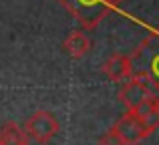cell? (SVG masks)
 <instances>
[{
  "mask_svg": "<svg viewBox=\"0 0 159 145\" xmlns=\"http://www.w3.org/2000/svg\"><path fill=\"white\" fill-rule=\"evenodd\" d=\"M125 0H105V4L107 6H111V8H117V6H121Z\"/></svg>",
  "mask_w": 159,
  "mask_h": 145,
  "instance_id": "obj_10",
  "label": "cell"
},
{
  "mask_svg": "<svg viewBox=\"0 0 159 145\" xmlns=\"http://www.w3.org/2000/svg\"><path fill=\"white\" fill-rule=\"evenodd\" d=\"M24 133L36 143H48L58 133V121L51 111H36L26 119Z\"/></svg>",
  "mask_w": 159,
  "mask_h": 145,
  "instance_id": "obj_3",
  "label": "cell"
},
{
  "mask_svg": "<svg viewBox=\"0 0 159 145\" xmlns=\"http://www.w3.org/2000/svg\"><path fill=\"white\" fill-rule=\"evenodd\" d=\"M58 2L83 24L85 30H95L113 10L105 4V0H58Z\"/></svg>",
  "mask_w": 159,
  "mask_h": 145,
  "instance_id": "obj_2",
  "label": "cell"
},
{
  "mask_svg": "<svg viewBox=\"0 0 159 145\" xmlns=\"http://www.w3.org/2000/svg\"><path fill=\"white\" fill-rule=\"evenodd\" d=\"M0 145H28V135L16 123H4L0 127Z\"/></svg>",
  "mask_w": 159,
  "mask_h": 145,
  "instance_id": "obj_8",
  "label": "cell"
},
{
  "mask_svg": "<svg viewBox=\"0 0 159 145\" xmlns=\"http://www.w3.org/2000/svg\"><path fill=\"white\" fill-rule=\"evenodd\" d=\"M133 111L139 115V119L143 121V125H145V129L149 131V135L159 127V99H151V101L141 103V105L135 107Z\"/></svg>",
  "mask_w": 159,
  "mask_h": 145,
  "instance_id": "obj_7",
  "label": "cell"
},
{
  "mask_svg": "<svg viewBox=\"0 0 159 145\" xmlns=\"http://www.w3.org/2000/svg\"><path fill=\"white\" fill-rule=\"evenodd\" d=\"M159 99V81L149 71H133L131 77L125 79L119 91V101L127 109H135L141 103Z\"/></svg>",
  "mask_w": 159,
  "mask_h": 145,
  "instance_id": "obj_1",
  "label": "cell"
},
{
  "mask_svg": "<svg viewBox=\"0 0 159 145\" xmlns=\"http://www.w3.org/2000/svg\"><path fill=\"white\" fill-rule=\"evenodd\" d=\"M99 145H123V141L119 139V135L113 131V127L109 131H105V133L101 135V139H99Z\"/></svg>",
  "mask_w": 159,
  "mask_h": 145,
  "instance_id": "obj_9",
  "label": "cell"
},
{
  "mask_svg": "<svg viewBox=\"0 0 159 145\" xmlns=\"http://www.w3.org/2000/svg\"><path fill=\"white\" fill-rule=\"evenodd\" d=\"M103 73H105L111 81L123 83L125 79H129L131 73H133V59L127 57V55H121V52H115V55H111L105 61Z\"/></svg>",
  "mask_w": 159,
  "mask_h": 145,
  "instance_id": "obj_5",
  "label": "cell"
},
{
  "mask_svg": "<svg viewBox=\"0 0 159 145\" xmlns=\"http://www.w3.org/2000/svg\"><path fill=\"white\" fill-rule=\"evenodd\" d=\"M62 48H65L66 55L73 57V59H83V57L91 51V39L87 36L85 30H73V32H69V36L65 39Z\"/></svg>",
  "mask_w": 159,
  "mask_h": 145,
  "instance_id": "obj_6",
  "label": "cell"
},
{
  "mask_svg": "<svg viewBox=\"0 0 159 145\" xmlns=\"http://www.w3.org/2000/svg\"><path fill=\"white\" fill-rule=\"evenodd\" d=\"M113 131L119 135L123 145H139L145 137H149V131L145 129L143 121L133 109H127L117 119V123L113 125Z\"/></svg>",
  "mask_w": 159,
  "mask_h": 145,
  "instance_id": "obj_4",
  "label": "cell"
}]
</instances>
